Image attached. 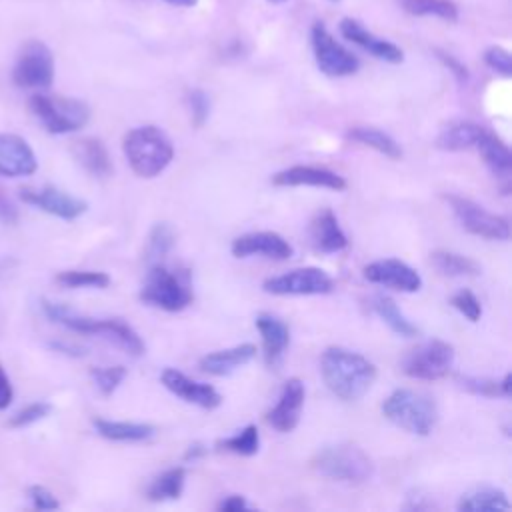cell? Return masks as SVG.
<instances>
[{
  "instance_id": "6da1fadb",
  "label": "cell",
  "mask_w": 512,
  "mask_h": 512,
  "mask_svg": "<svg viewBox=\"0 0 512 512\" xmlns=\"http://www.w3.org/2000/svg\"><path fill=\"white\" fill-rule=\"evenodd\" d=\"M320 372L328 390L342 400L362 398L378 376L376 366L366 356L342 346H330L322 352Z\"/></svg>"
},
{
  "instance_id": "7a4b0ae2",
  "label": "cell",
  "mask_w": 512,
  "mask_h": 512,
  "mask_svg": "<svg viewBox=\"0 0 512 512\" xmlns=\"http://www.w3.org/2000/svg\"><path fill=\"white\" fill-rule=\"evenodd\" d=\"M42 310L50 320L66 326L72 332L94 334V336L106 338L108 342L116 344L118 348H122L130 356H142L144 354L146 346H144L142 338L138 336V332L130 324L122 322L120 318L84 316V314H78V312L70 310L64 304L50 302V300H42Z\"/></svg>"
},
{
  "instance_id": "3957f363",
  "label": "cell",
  "mask_w": 512,
  "mask_h": 512,
  "mask_svg": "<svg viewBox=\"0 0 512 512\" xmlns=\"http://www.w3.org/2000/svg\"><path fill=\"white\" fill-rule=\"evenodd\" d=\"M124 156L140 178H154L168 168L174 158L170 138L158 126H138L126 132L122 140Z\"/></svg>"
},
{
  "instance_id": "277c9868",
  "label": "cell",
  "mask_w": 512,
  "mask_h": 512,
  "mask_svg": "<svg viewBox=\"0 0 512 512\" xmlns=\"http://www.w3.org/2000/svg\"><path fill=\"white\" fill-rule=\"evenodd\" d=\"M382 414L392 424L418 436H428L438 420L436 402L428 394L410 388L394 390L382 402Z\"/></svg>"
},
{
  "instance_id": "5b68a950",
  "label": "cell",
  "mask_w": 512,
  "mask_h": 512,
  "mask_svg": "<svg viewBox=\"0 0 512 512\" xmlns=\"http://www.w3.org/2000/svg\"><path fill=\"white\" fill-rule=\"evenodd\" d=\"M140 300L166 312L184 310L194 300L188 272L172 270L162 262L152 264L140 290Z\"/></svg>"
},
{
  "instance_id": "8992f818",
  "label": "cell",
  "mask_w": 512,
  "mask_h": 512,
  "mask_svg": "<svg viewBox=\"0 0 512 512\" xmlns=\"http://www.w3.org/2000/svg\"><path fill=\"white\" fill-rule=\"evenodd\" d=\"M312 468L330 480L338 482H366L374 474L370 456L352 442L326 446L312 458Z\"/></svg>"
},
{
  "instance_id": "52a82bcc",
  "label": "cell",
  "mask_w": 512,
  "mask_h": 512,
  "mask_svg": "<svg viewBox=\"0 0 512 512\" xmlns=\"http://www.w3.org/2000/svg\"><path fill=\"white\" fill-rule=\"evenodd\" d=\"M30 110L50 134H68L80 130L90 120V108L76 98L32 94Z\"/></svg>"
},
{
  "instance_id": "ba28073f",
  "label": "cell",
  "mask_w": 512,
  "mask_h": 512,
  "mask_svg": "<svg viewBox=\"0 0 512 512\" xmlns=\"http://www.w3.org/2000/svg\"><path fill=\"white\" fill-rule=\"evenodd\" d=\"M446 202L452 208L454 218L460 226L480 238L488 240H508L510 238V220L502 214H494L486 210L482 204L464 198V196H446Z\"/></svg>"
},
{
  "instance_id": "9c48e42d",
  "label": "cell",
  "mask_w": 512,
  "mask_h": 512,
  "mask_svg": "<svg viewBox=\"0 0 512 512\" xmlns=\"http://www.w3.org/2000/svg\"><path fill=\"white\" fill-rule=\"evenodd\" d=\"M12 80L18 88L28 90H44L54 80V56L52 50L40 42L30 40L26 42L14 62Z\"/></svg>"
},
{
  "instance_id": "30bf717a",
  "label": "cell",
  "mask_w": 512,
  "mask_h": 512,
  "mask_svg": "<svg viewBox=\"0 0 512 512\" xmlns=\"http://www.w3.org/2000/svg\"><path fill=\"white\" fill-rule=\"evenodd\" d=\"M454 364V348L444 340H428L402 358V372L414 380H440Z\"/></svg>"
},
{
  "instance_id": "8fae6325",
  "label": "cell",
  "mask_w": 512,
  "mask_h": 512,
  "mask_svg": "<svg viewBox=\"0 0 512 512\" xmlns=\"http://www.w3.org/2000/svg\"><path fill=\"white\" fill-rule=\"evenodd\" d=\"M312 40V52L316 66L320 72H324L330 78H342V76H352L360 68V60L346 50L336 38L328 32V28L322 22H316L310 32Z\"/></svg>"
},
{
  "instance_id": "7c38bea8",
  "label": "cell",
  "mask_w": 512,
  "mask_h": 512,
  "mask_svg": "<svg viewBox=\"0 0 512 512\" xmlns=\"http://www.w3.org/2000/svg\"><path fill=\"white\" fill-rule=\"evenodd\" d=\"M262 288L274 296H318L332 292L334 280L322 268L304 266L266 278Z\"/></svg>"
},
{
  "instance_id": "4fadbf2b",
  "label": "cell",
  "mask_w": 512,
  "mask_h": 512,
  "mask_svg": "<svg viewBox=\"0 0 512 512\" xmlns=\"http://www.w3.org/2000/svg\"><path fill=\"white\" fill-rule=\"evenodd\" d=\"M364 278L400 292H418L422 288V276L410 264L398 258H382L366 264Z\"/></svg>"
},
{
  "instance_id": "5bb4252c",
  "label": "cell",
  "mask_w": 512,
  "mask_h": 512,
  "mask_svg": "<svg viewBox=\"0 0 512 512\" xmlns=\"http://www.w3.org/2000/svg\"><path fill=\"white\" fill-rule=\"evenodd\" d=\"M20 198L26 204L36 206V208H40L56 218H62V220H76L78 216H82L88 210V204L84 200L70 196L64 190H58L54 186L22 188Z\"/></svg>"
},
{
  "instance_id": "9a60e30c",
  "label": "cell",
  "mask_w": 512,
  "mask_h": 512,
  "mask_svg": "<svg viewBox=\"0 0 512 512\" xmlns=\"http://www.w3.org/2000/svg\"><path fill=\"white\" fill-rule=\"evenodd\" d=\"M230 250L236 258L264 256V258H272V260H286L294 252L290 242L284 236H280L278 232H270V230L242 234L232 240Z\"/></svg>"
},
{
  "instance_id": "2e32d148",
  "label": "cell",
  "mask_w": 512,
  "mask_h": 512,
  "mask_svg": "<svg viewBox=\"0 0 512 512\" xmlns=\"http://www.w3.org/2000/svg\"><path fill=\"white\" fill-rule=\"evenodd\" d=\"M304 384L298 378L284 382L278 402L266 412V422L278 432H292L300 422V412L304 406Z\"/></svg>"
},
{
  "instance_id": "e0dca14e",
  "label": "cell",
  "mask_w": 512,
  "mask_h": 512,
  "mask_svg": "<svg viewBox=\"0 0 512 512\" xmlns=\"http://www.w3.org/2000/svg\"><path fill=\"white\" fill-rule=\"evenodd\" d=\"M160 380H162L166 390H170L178 398H182L190 404H196L200 408L212 410V408H218L222 404V396L214 386L204 384V382H196V380L188 378L184 372H180L176 368H164L162 374H160Z\"/></svg>"
},
{
  "instance_id": "ac0fdd59",
  "label": "cell",
  "mask_w": 512,
  "mask_h": 512,
  "mask_svg": "<svg viewBox=\"0 0 512 512\" xmlns=\"http://www.w3.org/2000/svg\"><path fill=\"white\" fill-rule=\"evenodd\" d=\"M340 34L350 40L352 44H358L366 52H370L374 58L390 62V64H400L404 60L402 48H398L394 42L376 36L370 32L362 22L354 18H342L340 20Z\"/></svg>"
},
{
  "instance_id": "d6986e66",
  "label": "cell",
  "mask_w": 512,
  "mask_h": 512,
  "mask_svg": "<svg viewBox=\"0 0 512 512\" xmlns=\"http://www.w3.org/2000/svg\"><path fill=\"white\" fill-rule=\"evenodd\" d=\"M274 186H314L342 192L346 190V180L328 168L322 166H290L272 176Z\"/></svg>"
},
{
  "instance_id": "ffe728a7",
  "label": "cell",
  "mask_w": 512,
  "mask_h": 512,
  "mask_svg": "<svg viewBox=\"0 0 512 512\" xmlns=\"http://www.w3.org/2000/svg\"><path fill=\"white\" fill-rule=\"evenodd\" d=\"M36 168V154L24 138L16 134H0V176H30Z\"/></svg>"
},
{
  "instance_id": "44dd1931",
  "label": "cell",
  "mask_w": 512,
  "mask_h": 512,
  "mask_svg": "<svg viewBox=\"0 0 512 512\" xmlns=\"http://www.w3.org/2000/svg\"><path fill=\"white\" fill-rule=\"evenodd\" d=\"M484 164L488 166V170L492 172V176L496 180L502 182V192L508 194L510 192V176H512V154L508 144L494 134L492 130H484L482 138L476 144Z\"/></svg>"
},
{
  "instance_id": "7402d4cb",
  "label": "cell",
  "mask_w": 512,
  "mask_h": 512,
  "mask_svg": "<svg viewBox=\"0 0 512 512\" xmlns=\"http://www.w3.org/2000/svg\"><path fill=\"white\" fill-rule=\"evenodd\" d=\"M256 328L262 336V348H264V360L268 366H276L288 344H290V330L284 320L270 312H260L256 316Z\"/></svg>"
},
{
  "instance_id": "603a6c76",
  "label": "cell",
  "mask_w": 512,
  "mask_h": 512,
  "mask_svg": "<svg viewBox=\"0 0 512 512\" xmlns=\"http://www.w3.org/2000/svg\"><path fill=\"white\" fill-rule=\"evenodd\" d=\"M310 240L318 252L334 254L348 246V236L338 224L336 214L330 208L320 210L310 222Z\"/></svg>"
},
{
  "instance_id": "cb8c5ba5",
  "label": "cell",
  "mask_w": 512,
  "mask_h": 512,
  "mask_svg": "<svg viewBox=\"0 0 512 512\" xmlns=\"http://www.w3.org/2000/svg\"><path fill=\"white\" fill-rule=\"evenodd\" d=\"M254 356H256V346L250 342H244V344H238L226 350H216L202 356L198 362V368L212 376H228L236 368L248 364Z\"/></svg>"
},
{
  "instance_id": "d4e9b609",
  "label": "cell",
  "mask_w": 512,
  "mask_h": 512,
  "mask_svg": "<svg viewBox=\"0 0 512 512\" xmlns=\"http://www.w3.org/2000/svg\"><path fill=\"white\" fill-rule=\"evenodd\" d=\"M484 130H486L484 126H480L472 120H452L436 136V148L446 150V152H460V150L476 148Z\"/></svg>"
},
{
  "instance_id": "484cf974",
  "label": "cell",
  "mask_w": 512,
  "mask_h": 512,
  "mask_svg": "<svg viewBox=\"0 0 512 512\" xmlns=\"http://www.w3.org/2000/svg\"><path fill=\"white\" fill-rule=\"evenodd\" d=\"M72 152L76 160L82 164V168L92 176L104 178L112 172V160H110L108 148L100 138H94V136L80 138L74 142Z\"/></svg>"
},
{
  "instance_id": "4316f807",
  "label": "cell",
  "mask_w": 512,
  "mask_h": 512,
  "mask_svg": "<svg viewBox=\"0 0 512 512\" xmlns=\"http://www.w3.org/2000/svg\"><path fill=\"white\" fill-rule=\"evenodd\" d=\"M94 430L112 442H142L156 434L152 424L144 422H124V420H108V418H94Z\"/></svg>"
},
{
  "instance_id": "83f0119b",
  "label": "cell",
  "mask_w": 512,
  "mask_h": 512,
  "mask_svg": "<svg viewBox=\"0 0 512 512\" xmlns=\"http://www.w3.org/2000/svg\"><path fill=\"white\" fill-rule=\"evenodd\" d=\"M346 140L368 146L392 160H398L402 156L400 144L390 134H386L374 126H352L346 132Z\"/></svg>"
},
{
  "instance_id": "f1b7e54d",
  "label": "cell",
  "mask_w": 512,
  "mask_h": 512,
  "mask_svg": "<svg viewBox=\"0 0 512 512\" xmlns=\"http://www.w3.org/2000/svg\"><path fill=\"white\" fill-rule=\"evenodd\" d=\"M370 308L376 312V316L398 336L410 338L418 334V328L400 312V308L396 306V302L390 296L384 294H376L370 300Z\"/></svg>"
},
{
  "instance_id": "f546056e",
  "label": "cell",
  "mask_w": 512,
  "mask_h": 512,
  "mask_svg": "<svg viewBox=\"0 0 512 512\" xmlns=\"http://www.w3.org/2000/svg\"><path fill=\"white\" fill-rule=\"evenodd\" d=\"M458 510L460 512H498V510H510V502L506 492L500 488H478L460 496Z\"/></svg>"
},
{
  "instance_id": "4dcf8cb0",
  "label": "cell",
  "mask_w": 512,
  "mask_h": 512,
  "mask_svg": "<svg viewBox=\"0 0 512 512\" xmlns=\"http://www.w3.org/2000/svg\"><path fill=\"white\" fill-rule=\"evenodd\" d=\"M186 484V470L184 466H174L164 470L160 476L152 480V484L146 490L148 500L152 502H166V500H178L182 496Z\"/></svg>"
},
{
  "instance_id": "1f68e13d",
  "label": "cell",
  "mask_w": 512,
  "mask_h": 512,
  "mask_svg": "<svg viewBox=\"0 0 512 512\" xmlns=\"http://www.w3.org/2000/svg\"><path fill=\"white\" fill-rule=\"evenodd\" d=\"M430 262L444 276H478L480 274V264L476 260L450 250H434L430 254Z\"/></svg>"
},
{
  "instance_id": "d6a6232c",
  "label": "cell",
  "mask_w": 512,
  "mask_h": 512,
  "mask_svg": "<svg viewBox=\"0 0 512 512\" xmlns=\"http://www.w3.org/2000/svg\"><path fill=\"white\" fill-rule=\"evenodd\" d=\"M398 4L412 16H436L444 22L458 20V6L454 0H398Z\"/></svg>"
},
{
  "instance_id": "836d02e7",
  "label": "cell",
  "mask_w": 512,
  "mask_h": 512,
  "mask_svg": "<svg viewBox=\"0 0 512 512\" xmlns=\"http://www.w3.org/2000/svg\"><path fill=\"white\" fill-rule=\"evenodd\" d=\"M216 446L220 450H226V452H232V454H238V456H254L260 448L258 428L254 424H248L240 432L218 440Z\"/></svg>"
},
{
  "instance_id": "e575fe53",
  "label": "cell",
  "mask_w": 512,
  "mask_h": 512,
  "mask_svg": "<svg viewBox=\"0 0 512 512\" xmlns=\"http://www.w3.org/2000/svg\"><path fill=\"white\" fill-rule=\"evenodd\" d=\"M176 234L166 222L154 224V228L148 234V246H146V260L150 264L162 262V258L174 248Z\"/></svg>"
},
{
  "instance_id": "d590c367",
  "label": "cell",
  "mask_w": 512,
  "mask_h": 512,
  "mask_svg": "<svg viewBox=\"0 0 512 512\" xmlns=\"http://www.w3.org/2000/svg\"><path fill=\"white\" fill-rule=\"evenodd\" d=\"M56 282L64 288H106L110 276L100 270H62L56 274Z\"/></svg>"
},
{
  "instance_id": "8d00e7d4",
  "label": "cell",
  "mask_w": 512,
  "mask_h": 512,
  "mask_svg": "<svg viewBox=\"0 0 512 512\" xmlns=\"http://www.w3.org/2000/svg\"><path fill=\"white\" fill-rule=\"evenodd\" d=\"M90 378L102 396H110L126 378L124 366H94L90 368Z\"/></svg>"
},
{
  "instance_id": "74e56055",
  "label": "cell",
  "mask_w": 512,
  "mask_h": 512,
  "mask_svg": "<svg viewBox=\"0 0 512 512\" xmlns=\"http://www.w3.org/2000/svg\"><path fill=\"white\" fill-rule=\"evenodd\" d=\"M450 304H452L464 318H468L470 322H478L480 316H482V304H480L478 296H476L472 290H468V288H462V290H458L456 294H452Z\"/></svg>"
},
{
  "instance_id": "f35d334b",
  "label": "cell",
  "mask_w": 512,
  "mask_h": 512,
  "mask_svg": "<svg viewBox=\"0 0 512 512\" xmlns=\"http://www.w3.org/2000/svg\"><path fill=\"white\" fill-rule=\"evenodd\" d=\"M456 382L460 384V388H464L466 392L476 394V396H488V398L502 396L500 382H498V380H492V378H480V376H458V378H456ZM502 398H504V396H502Z\"/></svg>"
},
{
  "instance_id": "ab89813d",
  "label": "cell",
  "mask_w": 512,
  "mask_h": 512,
  "mask_svg": "<svg viewBox=\"0 0 512 512\" xmlns=\"http://www.w3.org/2000/svg\"><path fill=\"white\" fill-rule=\"evenodd\" d=\"M186 104L190 110V120L196 128H202L210 116V98L204 90L194 88L186 96Z\"/></svg>"
},
{
  "instance_id": "60d3db41",
  "label": "cell",
  "mask_w": 512,
  "mask_h": 512,
  "mask_svg": "<svg viewBox=\"0 0 512 512\" xmlns=\"http://www.w3.org/2000/svg\"><path fill=\"white\" fill-rule=\"evenodd\" d=\"M52 412V404L48 402H32L28 404L26 408H22L20 412H16L10 420H8V426L10 428H24V426H30L42 418H46L48 414Z\"/></svg>"
},
{
  "instance_id": "b9f144b4",
  "label": "cell",
  "mask_w": 512,
  "mask_h": 512,
  "mask_svg": "<svg viewBox=\"0 0 512 512\" xmlns=\"http://www.w3.org/2000/svg\"><path fill=\"white\" fill-rule=\"evenodd\" d=\"M484 62L488 64V68H492L494 72L502 74L504 78H508L512 74V58L510 52L502 46H490L484 52Z\"/></svg>"
},
{
  "instance_id": "7bdbcfd3",
  "label": "cell",
  "mask_w": 512,
  "mask_h": 512,
  "mask_svg": "<svg viewBox=\"0 0 512 512\" xmlns=\"http://www.w3.org/2000/svg\"><path fill=\"white\" fill-rule=\"evenodd\" d=\"M28 496H30L32 506L36 510H58L60 508V502L56 500V496L48 488H44L40 484L30 486L28 488Z\"/></svg>"
},
{
  "instance_id": "ee69618b",
  "label": "cell",
  "mask_w": 512,
  "mask_h": 512,
  "mask_svg": "<svg viewBox=\"0 0 512 512\" xmlns=\"http://www.w3.org/2000/svg\"><path fill=\"white\" fill-rule=\"evenodd\" d=\"M438 58L452 70V74L458 78V82H466L468 80V68L460 60H456L452 54L438 52Z\"/></svg>"
},
{
  "instance_id": "f6af8a7d",
  "label": "cell",
  "mask_w": 512,
  "mask_h": 512,
  "mask_svg": "<svg viewBox=\"0 0 512 512\" xmlns=\"http://www.w3.org/2000/svg\"><path fill=\"white\" fill-rule=\"evenodd\" d=\"M246 508H248V502L240 494H230L218 502V510H222V512H240Z\"/></svg>"
},
{
  "instance_id": "bcb514c9",
  "label": "cell",
  "mask_w": 512,
  "mask_h": 512,
  "mask_svg": "<svg viewBox=\"0 0 512 512\" xmlns=\"http://www.w3.org/2000/svg\"><path fill=\"white\" fill-rule=\"evenodd\" d=\"M12 396H14V390H12L10 378H8V374L4 372V368H2V364H0V410H4V408L10 406Z\"/></svg>"
},
{
  "instance_id": "7dc6e473",
  "label": "cell",
  "mask_w": 512,
  "mask_h": 512,
  "mask_svg": "<svg viewBox=\"0 0 512 512\" xmlns=\"http://www.w3.org/2000/svg\"><path fill=\"white\" fill-rule=\"evenodd\" d=\"M0 220L6 224L16 220V208L2 194H0Z\"/></svg>"
},
{
  "instance_id": "c3c4849f",
  "label": "cell",
  "mask_w": 512,
  "mask_h": 512,
  "mask_svg": "<svg viewBox=\"0 0 512 512\" xmlns=\"http://www.w3.org/2000/svg\"><path fill=\"white\" fill-rule=\"evenodd\" d=\"M204 452H206V448L200 442H194L192 446H188V450L184 454V460H196V458L204 456Z\"/></svg>"
},
{
  "instance_id": "681fc988",
  "label": "cell",
  "mask_w": 512,
  "mask_h": 512,
  "mask_svg": "<svg viewBox=\"0 0 512 512\" xmlns=\"http://www.w3.org/2000/svg\"><path fill=\"white\" fill-rule=\"evenodd\" d=\"M500 388H502V396L510 398V394H512V374L510 372L504 374V378L500 380Z\"/></svg>"
},
{
  "instance_id": "f907efd6",
  "label": "cell",
  "mask_w": 512,
  "mask_h": 512,
  "mask_svg": "<svg viewBox=\"0 0 512 512\" xmlns=\"http://www.w3.org/2000/svg\"><path fill=\"white\" fill-rule=\"evenodd\" d=\"M164 2H168V4H172V6H182V8H190V6H194L198 0H164Z\"/></svg>"
},
{
  "instance_id": "816d5d0a",
  "label": "cell",
  "mask_w": 512,
  "mask_h": 512,
  "mask_svg": "<svg viewBox=\"0 0 512 512\" xmlns=\"http://www.w3.org/2000/svg\"><path fill=\"white\" fill-rule=\"evenodd\" d=\"M270 2H284V0H270Z\"/></svg>"
},
{
  "instance_id": "f5cc1de1",
  "label": "cell",
  "mask_w": 512,
  "mask_h": 512,
  "mask_svg": "<svg viewBox=\"0 0 512 512\" xmlns=\"http://www.w3.org/2000/svg\"><path fill=\"white\" fill-rule=\"evenodd\" d=\"M334 2H336V0H334Z\"/></svg>"
}]
</instances>
